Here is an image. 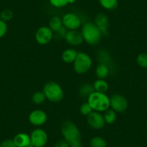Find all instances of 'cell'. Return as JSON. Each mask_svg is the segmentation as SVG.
<instances>
[{"label": "cell", "mask_w": 147, "mask_h": 147, "mask_svg": "<svg viewBox=\"0 0 147 147\" xmlns=\"http://www.w3.org/2000/svg\"><path fill=\"white\" fill-rule=\"evenodd\" d=\"M81 33L84 41L92 46L98 45L101 42L103 36L97 25L92 22H87L83 25Z\"/></svg>", "instance_id": "6da1fadb"}, {"label": "cell", "mask_w": 147, "mask_h": 147, "mask_svg": "<svg viewBox=\"0 0 147 147\" xmlns=\"http://www.w3.org/2000/svg\"><path fill=\"white\" fill-rule=\"evenodd\" d=\"M61 132L63 139L70 145L81 142V134L78 127L71 121H65L61 125Z\"/></svg>", "instance_id": "7a4b0ae2"}, {"label": "cell", "mask_w": 147, "mask_h": 147, "mask_svg": "<svg viewBox=\"0 0 147 147\" xmlns=\"http://www.w3.org/2000/svg\"><path fill=\"white\" fill-rule=\"evenodd\" d=\"M87 102L96 112H105L110 107V97L105 93L94 91L87 97Z\"/></svg>", "instance_id": "3957f363"}, {"label": "cell", "mask_w": 147, "mask_h": 147, "mask_svg": "<svg viewBox=\"0 0 147 147\" xmlns=\"http://www.w3.org/2000/svg\"><path fill=\"white\" fill-rule=\"evenodd\" d=\"M43 92L46 99L51 102L57 103L63 98V91L62 87L55 82H49L44 85Z\"/></svg>", "instance_id": "277c9868"}, {"label": "cell", "mask_w": 147, "mask_h": 147, "mask_svg": "<svg viewBox=\"0 0 147 147\" xmlns=\"http://www.w3.org/2000/svg\"><path fill=\"white\" fill-rule=\"evenodd\" d=\"M74 69L79 74L87 73L92 67V60L90 55L84 52H79L77 58L74 62Z\"/></svg>", "instance_id": "5b68a950"}, {"label": "cell", "mask_w": 147, "mask_h": 147, "mask_svg": "<svg viewBox=\"0 0 147 147\" xmlns=\"http://www.w3.org/2000/svg\"><path fill=\"white\" fill-rule=\"evenodd\" d=\"M31 145L33 147H44L48 142L47 133L42 128H35L31 132Z\"/></svg>", "instance_id": "8992f818"}, {"label": "cell", "mask_w": 147, "mask_h": 147, "mask_svg": "<svg viewBox=\"0 0 147 147\" xmlns=\"http://www.w3.org/2000/svg\"><path fill=\"white\" fill-rule=\"evenodd\" d=\"M110 105L115 113H123L128 108V100L122 94H115L110 97Z\"/></svg>", "instance_id": "52a82bcc"}, {"label": "cell", "mask_w": 147, "mask_h": 147, "mask_svg": "<svg viewBox=\"0 0 147 147\" xmlns=\"http://www.w3.org/2000/svg\"><path fill=\"white\" fill-rule=\"evenodd\" d=\"M53 38V32L49 26H42L37 30L35 35L36 42L40 45H46L50 43Z\"/></svg>", "instance_id": "ba28073f"}, {"label": "cell", "mask_w": 147, "mask_h": 147, "mask_svg": "<svg viewBox=\"0 0 147 147\" xmlns=\"http://www.w3.org/2000/svg\"><path fill=\"white\" fill-rule=\"evenodd\" d=\"M63 26L68 30H77L82 25L80 16L74 13H67L62 18Z\"/></svg>", "instance_id": "9c48e42d"}, {"label": "cell", "mask_w": 147, "mask_h": 147, "mask_svg": "<svg viewBox=\"0 0 147 147\" xmlns=\"http://www.w3.org/2000/svg\"><path fill=\"white\" fill-rule=\"evenodd\" d=\"M87 121L92 128L96 130L104 128L106 124L102 114L96 111H92L88 116H87Z\"/></svg>", "instance_id": "30bf717a"}, {"label": "cell", "mask_w": 147, "mask_h": 147, "mask_svg": "<svg viewBox=\"0 0 147 147\" xmlns=\"http://www.w3.org/2000/svg\"><path fill=\"white\" fill-rule=\"evenodd\" d=\"M47 114L42 110H35L28 116L29 122L34 126H41L47 121Z\"/></svg>", "instance_id": "8fae6325"}, {"label": "cell", "mask_w": 147, "mask_h": 147, "mask_svg": "<svg viewBox=\"0 0 147 147\" xmlns=\"http://www.w3.org/2000/svg\"><path fill=\"white\" fill-rule=\"evenodd\" d=\"M94 23L100 29L103 35H109V20L105 14H97L94 18Z\"/></svg>", "instance_id": "7c38bea8"}, {"label": "cell", "mask_w": 147, "mask_h": 147, "mask_svg": "<svg viewBox=\"0 0 147 147\" xmlns=\"http://www.w3.org/2000/svg\"><path fill=\"white\" fill-rule=\"evenodd\" d=\"M65 40L71 46H78L84 42L81 32L77 30H68Z\"/></svg>", "instance_id": "4fadbf2b"}, {"label": "cell", "mask_w": 147, "mask_h": 147, "mask_svg": "<svg viewBox=\"0 0 147 147\" xmlns=\"http://www.w3.org/2000/svg\"><path fill=\"white\" fill-rule=\"evenodd\" d=\"M13 141L17 147H27L31 145L30 136L25 133L18 134L13 138Z\"/></svg>", "instance_id": "5bb4252c"}, {"label": "cell", "mask_w": 147, "mask_h": 147, "mask_svg": "<svg viewBox=\"0 0 147 147\" xmlns=\"http://www.w3.org/2000/svg\"><path fill=\"white\" fill-rule=\"evenodd\" d=\"M97 59H98L100 63H103L110 68V71L112 70L113 66V60L109 55L108 52L105 50H100L97 53Z\"/></svg>", "instance_id": "9a60e30c"}, {"label": "cell", "mask_w": 147, "mask_h": 147, "mask_svg": "<svg viewBox=\"0 0 147 147\" xmlns=\"http://www.w3.org/2000/svg\"><path fill=\"white\" fill-rule=\"evenodd\" d=\"M78 53L74 49H67L62 53V60L66 63H72L74 62Z\"/></svg>", "instance_id": "2e32d148"}, {"label": "cell", "mask_w": 147, "mask_h": 147, "mask_svg": "<svg viewBox=\"0 0 147 147\" xmlns=\"http://www.w3.org/2000/svg\"><path fill=\"white\" fill-rule=\"evenodd\" d=\"M110 71H110V68L108 66H106L105 64H103V63H99V64L96 67L95 74L98 79L105 80V79L108 77Z\"/></svg>", "instance_id": "e0dca14e"}, {"label": "cell", "mask_w": 147, "mask_h": 147, "mask_svg": "<svg viewBox=\"0 0 147 147\" xmlns=\"http://www.w3.org/2000/svg\"><path fill=\"white\" fill-rule=\"evenodd\" d=\"M49 27L53 32H56L63 27L62 19L59 16L52 17L49 22Z\"/></svg>", "instance_id": "ac0fdd59"}, {"label": "cell", "mask_w": 147, "mask_h": 147, "mask_svg": "<svg viewBox=\"0 0 147 147\" xmlns=\"http://www.w3.org/2000/svg\"><path fill=\"white\" fill-rule=\"evenodd\" d=\"M93 87H94V91L101 93H105L109 88L108 83L105 80H100V79H98L94 82Z\"/></svg>", "instance_id": "d6986e66"}, {"label": "cell", "mask_w": 147, "mask_h": 147, "mask_svg": "<svg viewBox=\"0 0 147 147\" xmlns=\"http://www.w3.org/2000/svg\"><path fill=\"white\" fill-rule=\"evenodd\" d=\"M94 92V87H93V84H90V83H84V84L80 87V95L82 97H88L92 93H93Z\"/></svg>", "instance_id": "ffe728a7"}, {"label": "cell", "mask_w": 147, "mask_h": 147, "mask_svg": "<svg viewBox=\"0 0 147 147\" xmlns=\"http://www.w3.org/2000/svg\"><path fill=\"white\" fill-rule=\"evenodd\" d=\"M99 2L104 9L109 11L115 10L118 6V0H99Z\"/></svg>", "instance_id": "44dd1931"}, {"label": "cell", "mask_w": 147, "mask_h": 147, "mask_svg": "<svg viewBox=\"0 0 147 147\" xmlns=\"http://www.w3.org/2000/svg\"><path fill=\"white\" fill-rule=\"evenodd\" d=\"M104 117L105 123L107 124H112L115 121L117 118L116 113L112 109H107L104 112V114H102Z\"/></svg>", "instance_id": "7402d4cb"}, {"label": "cell", "mask_w": 147, "mask_h": 147, "mask_svg": "<svg viewBox=\"0 0 147 147\" xmlns=\"http://www.w3.org/2000/svg\"><path fill=\"white\" fill-rule=\"evenodd\" d=\"M31 100H32V102H33V104L39 105L43 104L46 101V97L43 91H38L36 92H35L32 94Z\"/></svg>", "instance_id": "603a6c76"}, {"label": "cell", "mask_w": 147, "mask_h": 147, "mask_svg": "<svg viewBox=\"0 0 147 147\" xmlns=\"http://www.w3.org/2000/svg\"><path fill=\"white\" fill-rule=\"evenodd\" d=\"M91 147H107V142L100 136H94L90 140Z\"/></svg>", "instance_id": "cb8c5ba5"}, {"label": "cell", "mask_w": 147, "mask_h": 147, "mask_svg": "<svg viewBox=\"0 0 147 147\" xmlns=\"http://www.w3.org/2000/svg\"><path fill=\"white\" fill-rule=\"evenodd\" d=\"M75 0H49L51 5L56 8H61L66 6L68 4H72Z\"/></svg>", "instance_id": "d4e9b609"}, {"label": "cell", "mask_w": 147, "mask_h": 147, "mask_svg": "<svg viewBox=\"0 0 147 147\" xmlns=\"http://www.w3.org/2000/svg\"><path fill=\"white\" fill-rule=\"evenodd\" d=\"M68 30L65 27H62L61 29L57 30L56 32H53V39H55L56 40H65L66 35L67 34Z\"/></svg>", "instance_id": "484cf974"}, {"label": "cell", "mask_w": 147, "mask_h": 147, "mask_svg": "<svg viewBox=\"0 0 147 147\" xmlns=\"http://www.w3.org/2000/svg\"><path fill=\"white\" fill-rule=\"evenodd\" d=\"M136 62L140 67L147 69V53H141L138 54L136 58Z\"/></svg>", "instance_id": "4316f807"}, {"label": "cell", "mask_w": 147, "mask_h": 147, "mask_svg": "<svg viewBox=\"0 0 147 147\" xmlns=\"http://www.w3.org/2000/svg\"><path fill=\"white\" fill-rule=\"evenodd\" d=\"M12 18H13V12L10 9H5L0 13V20H2L5 22L11 20Z\"/></svg>", "instance_id": "83f0119b"}, {"label": "cell", "mask_w": 147, "mask_h": 147, "mask_svg": "<svg viewBox=\"0 0 147 147\" xmlns=\"http://www.w3.org/2000/svg\"><path fill=\"white\" fill-rule=\"evenodd\" d=\"M80 113H82V115H84V116H88L90 113L93 111L92 108L91 107V106L90 105L88 102H84L81 105L80 108Z\"/></svg>", "instance_id": "f1b7e54d"}, {"label": "cell", "mask_w": 147, "mask_h": 147, "mask_svg": "<svg viewBox=\"0 0 147 147\" xmlns=\"http://www.w3.org/2000/svg\"><path fill=\"white\" fill-rule=\"evenodd\" d=\"M7 32V25L5 22L0 20V38L5 36Z\"/></svg>", "instance_id": "f546056e"}, {"label": "cell", "mask_w": 147, "mask_h": 147, "mask_svg": "<svg viewBox=\"0 0 147 147\" xmlns=\"http://www.w3.org/2000/svg\"><path fill=\"white\" fill-rule=\"evenodd\" d=\"M0 147H17L13 139H6L0 144Z\"/></svg>", "instance_id": "4dcf8cb0"}, {"label": "cell", "mask_w": 147, "mask_h": 147, "mask_svg": "<svg viewBox=\"0 0 147 147\" xmlns=\"http://www.w3.org/2000/svg\"><path fill=\"white\" fill-rule=\"evenodd\" d=\"M53 147H71V146L70 144H69L67 141H65L64 139H61L56 141Z\"/></svg>", "instance_id": "1f68e13d"}, {"label": "cell", "mask_w": 147, "mask_h": 147, "mask_svg": "<svg viewBox=\"0 0 147 147\" xmlns=\"http://www.w3.org/2000/svg\"><path fill=\"white\" fill-rule=\"evenodd\" d=\"M71 147H83L82 144L81 142L77 143V144H72V145H70Z\"/></svg>", "instance_id": "d6a6232c"}, {"label": "cell", "mask_w": 147, "mask_h": 147, "mask_svg": "<svg viewBox=\"0 0 147 147\" xmlns=\"http://www.w3.org/2000/svg\"><path fill=\"white\" fill-rule=\"evenodd\" d=\"M27 147H33V146H32V145H30V146H27Z\"/></svg>", "instance_id": "836d02e7"}]
</instances>
